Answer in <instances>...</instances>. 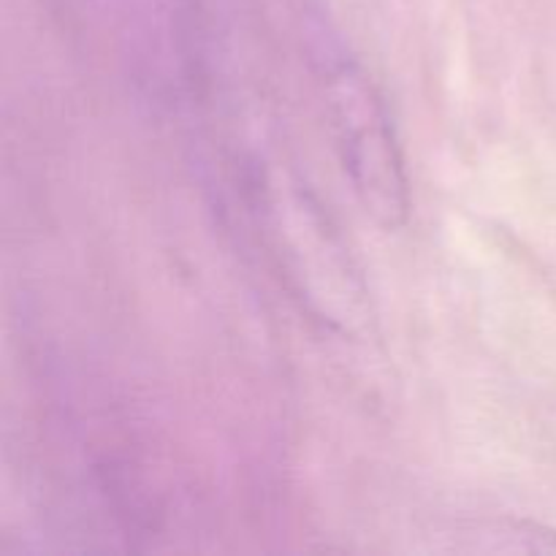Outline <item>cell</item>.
<instances>
[{
    "instance_id": "1",
    "label": "cell",
    "mask_w": 556,
    "mask_h": 556,
    "mask_svg": "<svg viewBox=\"0 0 556 556\" xmlns=\"http://www.w3.org/2000/svg\"><path fill=\"white\" fill-rule=\"evenodd\" d=\"M304 52L353 190L380 223L396 226L407 215V177L383 98L337 33L313 41Z\"/></svg>"
}]
</instances>
